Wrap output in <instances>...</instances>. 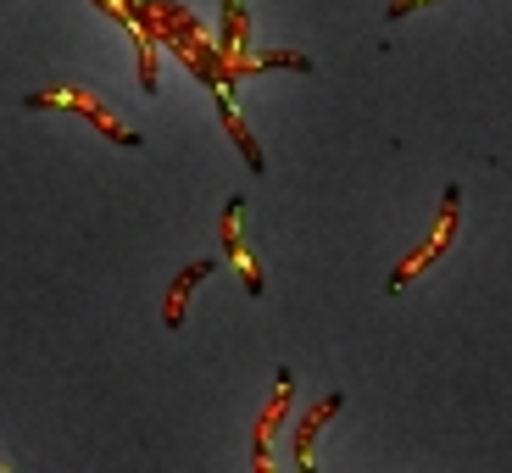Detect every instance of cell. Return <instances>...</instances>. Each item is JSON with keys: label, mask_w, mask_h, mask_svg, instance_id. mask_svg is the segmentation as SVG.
Here are the masks:
<instances>
[{"label": "cell", "mask_w": 512, "mask_h": 473, "mask_svg": "<svg viewBox=\"0 0 512 473\" xmlns=\"http://www.w3.org/2000/svg\"><path fill=\"white\" fill-rule=\"evenodd\" d=\"M457 201H462V195H457V184H446V201H440V229H435V240L423 245V251H412L407 262H401V268L390 273V295H401V284H407L418 268H429V262H435V256L451 245V234H457Z\"/></svg>", "instance_id": "obj_1"}, {"label": "cell", "mask_w": 512, "mask_h": 473, "mask_svg": "<svg viewBox=\"0 0 512 473\" xmlns=\"http://www.w3.org/2000/svg\"><path fill=\"white\" fill-rule=\"evenodd\" d=\"M51 106H73V112H84L95 128H101V134H112V140H123V145H140V134L117 128L112 112H106L95 95H73V90H39V95H28V112H51Z\"/></svg>", "instance_id": "obj_2"}, {"label": "cell", "mask_w": 512, "mask_h": 473, "mask_svg": "<svg viewBox=\"0 0 512 473\" xmlns=\"http://www.w3.org/2000/svg\"><path fill=\"white\" fill-rule=\"evenodd\" d=\"M240 206H245V201H229V206H223V256H229L234 268L245 273V290H251V295H262V273H256L251 251L240 245V229H234V218H240Z\"/></svg>", "instance_id": "obj_3"}, {"label": "cell", "mask_w": 512, "mask_h": 473, "mask_svg": "<svg viewBox=\"0 0 512 473\" xmlns=\"http://www.w3.org/2000/svg\"><path fill=\"white\" fill-rule=\"evenodd\" d=\"M290 390H295V373L279 368V396H273V407L262 412V423H256V473H268V435L279 429L284 407H290Z\"/></svg>", "instance_id": "obj_4"}, {"label": "cell", "mask_w": 512, "mask_h": 473, "mask_svg": "<svg viewBox=\"0 0 512 473\" xmlns=\"http://www.w3.org/2000/svg\"><path fill=\"white\" fill-rule=\"evenodd\" d=\"M212 268H218V262H190V268L179 273V279H173V290H167V329H179V318H184V307H190V290L201 279H212Z\"/></svg>", "instance_id": "obj_5"}, {"label": "cell", "mask_w": 512, "mask_h": 473, "mask_svg": "<svg viewBox=\"0 0 512 473\" xmlns=\"http://www.w3.org/2000/svg\"><path fill=\"white\" fill-rule=\"evenodd\" d=\"M334 412H340V396L318 401V407H312L307 418L295 423V462H301V468H312V440H318V429H323V423L334 418Z\"/></svg>", "instance_id": "obj_6"}, {"label": "cell", "mask_w": 512, "mask_h": 473, "mask_svg": "<svg viewBox=\"0 0 512 473\" xmlns=\"http://www.w3.org/2000/svg\"><path fill=\"white\" fill-rule=\"evenodd\" d=\"M412 6H423V0H390V23H401V17L412 12Z\"/></svg>", "instance_id": "obj_7"}]
</instances>
